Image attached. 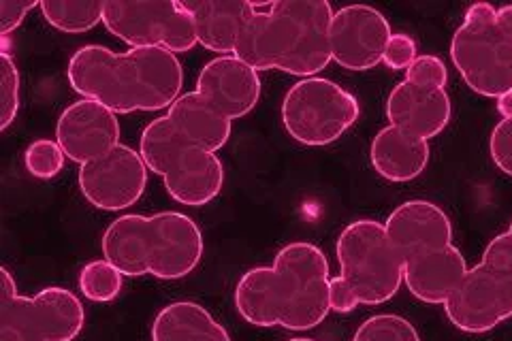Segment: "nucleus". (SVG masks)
Instances as JSON below:
<instances>
[{"mask_svg":"<svg viewBox=\"0 0 512 341\" xmlns=\"http://www.w3.org/2000/svg\"><path fill=\"white\" fill-rule=\"evenodd\" d=\"M197 28V39L205 50L218 56H233L256 7L246 0H199L186 3Z\"/></svg>","mask_w":512,"mask_h":341,"instance_id":"obj_19","label":"nucleus"},{"mask_svg":"<svg viewBox=\"0 0 512 341\" xmlns=\"http://www.w3.org/2000/svg\"><path fill=\"white\" fill-rule=\"evenodd\" d=\"M489 154L493 165L512 177V118H504L500 124H495L489 139Z\"/></svg>","mask_w":512,"mask_h":341,"instance_id":"obj_31","label":"nucleus"},{"mask_svg":"<svg viewBox=\"0 0 512 341\" xmlns=\"http://www.w3.org/2000/svg\"><path fill=\"white\" fill-rule=\"evenodd\" d=\"M274 269L280 288V327L316 329L331 312V275L323 250L308 241H293L276 254Z\"/></svg>","mask_w":512,"mask_h":341,"instance_id":"obj_8","label":"nucleus"},{"mask_svg":"<svg viewBox=\"0 0 512 341\" xmlns=\"http://www.w3.org/2000/svg\"><path fill=\"white\" fill-rule=\"evenodd\" d=\"M468 263L457 246L421 254L404 263V284L410 295L427 305H446L466 278Z\"/></svg>","mask_w":512,"mask_h":341,"instance_id":"obj_18","label":"nucleus"},{"mask_svg":"<svg viewBox=\"0 0 512 341\" xmlns=\"http://www.w3.org/2000/svg\"><path fill=\"white\" fill-rule=\"evenodd\" d=\"M288 341H316V339H310V337H295V339H288Z\"/></svg>","mask_w":512,"mask_h":341,"instance_id":"obj_38","label":"nucleus"},{"mask_svg":"<svg viewBox=\"0 0 512 341\" xmlns=\"http://www.w3.org/2000/svg\"><path fill=\"white\" fill-rule=\"evenodd\" d=\"M495 24L504 32L506 37L512 39V5H504L495 13Z\"/></svg>","mask_w":512,"mask_h":341,"instance_id":"obj_36","label":"nucleus"},{"mask_svg":"<svg viewBox=\"0 0 512 341\" xmlns=\"http://www.w3.org/2000/svg\"><path fill=\"white\" fill-rule=\"evenodd\" d=\"M20 69L11 54H0V131L7 128L18 118L20 111Z\"/></svg>","mask_w":512,"mask_h":341,"instance_id":"obj_29","label":"nucleus"},{"mask_svg":"<svg viewBox=\"0 0 512 341\" xmlns=\"http://www.w3.org/2000/svg\"><path fill=\"white\" fill-rule=\"evenodd\" d=\"M352 341H421V337L404 316L376 314L359 324Z\"/></svg>","mask_w":512,"mask_h":341,"instance_id":"obj_27","label":"nucleus"},{"mask_svg":"<svg viewBox=\"0 0 512 341\" xmlns=\"http://www.w3.org/2000/svg\"><path fill=\"white\" fill-rule=\"evenodd\" d=\"M451 116L453 105L446 90L421 88L404 79L389 94V124L423 141L438 137L451 122Z\"/></svg>","mask_w":512,"mask_h":341,"instance_id":"obj_17","label":"nucleus"},{"mask_svg":"<svg viewBox=\"0 0 512 341\" xmlns=\"http://www.w3.org/2000/svg\"><path fill=\"white\" fill-rule=\"evenodd\" d=\"M406 81L421 88H438L444 90L448 81L446 64L438 56H416L406 71Z\"/></svg>","mask_w":512,"mask_h":341,"instance_id":"obj_30","label":"nucleus"},{"mask_svg":"<svg viewBox=\"0 0 512 341\" xmlns=\"http://www.w3.org/2000/svg\"><path fill=\"white\" fill-rule=\"evenodd\" d=\"M340 278L361 305L391 301L404 284V258L393 248L382 222L363 218L350 222L335 243Z\"/></svg>","mask_w":512,"mask_h":341,"instance_id":"obj_5","label":"nucleus"},{"mask_svg":"<svg viewBox=\"0 0 512 341\" xmlns=\"http://www.w3.org/2000/svg\"><path fill=\"white\" fill-rule=\"evenodd\" d=\"M39 5L41 3H37V0H28V3H22V0H3L0 3V35H11L15 28L22 26L28 11Z\"/></svg>","mask_w":512,"mask_h":341,"instance_id":"obj_33","label":"nucleus"},{"mask_svg":"<svg viewBox=\"0 0 512 341\" xmlns=\"http://www.w3.org/2000/svg\"><path fill=\"white\" fill-rule=\"evenodd\" d=\"M444 310L455 329L470 335L489 333L512 318V222L489 241L483 261L468 269Z\"/></svg>","mask_w":512,"mask_h":341,"instance_id":"obj_4","label":"nucleus"},{"mask_svg":"<svg viewBox=\"0 0 512 341\" xmlns=\"http://www.w3.org/2000/svg\"><path fill=\"white\" fill-rule=\"evenodd\" d=\"M152 341H231L229 331L195 301H173L152 322Z\"/></svg>","mask_w":512,"mask_h":341,"instance_id":"obj_23","label":"nucleus"},{"mask_svg":"<svg viewBox=\"0 0 512 341\" xmlns=\"http://www.w3.org/2000/svg\"><path fill=\"white\" fill-rule=\"evenodd\" d=\"M197 92L229 120L246 118L261 99V77L237 56H216L201 69Z\"/></svg>","mask_w":512,"mask_h":341,"instance_id":"obj_16","label":"nucleus"},{"mask_svg":"<svg viewBox=\"0 0 512 341\" xmlns=\"http://www.w3.org/2000/svg\"><path fill=\"white\" fill-rule=\"evenodd\" d=\"M84 324V303L62 286L0 299V341H75Z\"/></svg>","mask_w":512,"mask_h":341,"instance_id":"obj_10","label":"nucleus"},{"mask_svg":"<svg viewBox=\"0 0 512 341\" xmlns=\"http://www.w3.org/2000/svg\"><path fill=\"white\" fill-rule=\"evenodd\" d=\"M384 229L404 263L421 254L453 246L451 218L442 207L425 199H410L397 205L384 222Z\"/></svg>","mask_w":512,"mask_h":341,"instance_id":"obj_15","label":"nucleus"},{"mask_svg":"<svg viewBox=\"0 0 512 341\" xmlns=\"http://www.w3.org/2000/svg\"><path fill=\"white\" fill-rule=\"evenodd\" d=\"M0 278H3V288H0V299H13L18 297V282L13 280V275L7 267L0 269Z\"/></svg>","mask_w":512,"mask_h":341,"instance_id":"obj_35","label":"nucleus"},{"mask_svg":"<svg viewBox=\"0 0 512 341\" xmlns=\"http://www.w3.org/2000/svg\"><path fill=\"white\" fill-rule=\"evenodd\" d=\"M148 173L141 154L120 143L109 154L79 167L77 182L94 209L124 211L143 197Z\"/></svg>","mask_w":512,"mask_h":341,"instance_id":"obj_11","label":"nucleus"},{"mask_svg":"<svg viewBox=\"0 0 512 341\" xmlns=\"http://www.w3.org/2000/svg\"><path fill=\"white\" fill-rule=\"evenodd\" d=\"M45 22L67 35H84L105 18V3H73V0H43L39 5Z\"/></svg>","mask_w":512,"mask_h":341,"instance_id":"obj_25","label":"nucleus"},{"mask_svg":"<svg viewBox=\"0 0 512 341\" xmlns=\"http://www.w3.org/2000/svg\"><path fill=\"white\" fill-rule=\"evenodd\" d=\"M361 116L359 101L325 77L299 79L282 101V124L291 139L323 148L346 135Z\"/></svg>","mask_w":512,"mask_h":341,"instance_id":"obj_7","label":"nucleus"},{"mask_svg":"<svg viewBox=\"0 0 512 341\" xmlns=\"http://www.w3.org/2000/svg\"><path fill=\"white\" fill-rule=\"evenodd\" d=\"M329 303H331V312L335 314H350L355 312L361 305L352 288L340 278H331V288H329Z\"/></svg>","mask_w":512,"mask_h":341,"instance_id":"obj_34","label":"nucleus"},{"mask_svg":"<svg viewBox=\"0 0 512 341\" xmlns=\"http://www.w3.org/2000/svg\"><path fill=\"white\" fill-rule=\"evenodd\" d=\"M103 24L131 50H165L171 54L190 52L199 43L197 28L186 3L178 0H137V3H105Z\"/></svg>","mask_w":512,"mask_h":341,"instance_id":"obj_9","label":"nucleus"},{"mask_svg":"<svg viewBox=\"0 0 512 341\" xmlns=\"http://www.w3.org/2000/svg\"><path fill=\"white\" fill-rule=\"evenodd\" d=\"M429 141L412 137L395 126H384L370 145V160L382 180L412 182L429 165Z\"/></svg>","mask_w":512,"mask_h":341,"instance_id":"obj_21","label":"nucleus"},{"mask_svg":"<svg viewBox=\"0 0 512 341\" xmlns=\"http://www.w3.org/2000/svg\"><path fill=\"white\" fill-rule=\"evenodd\" d=\"M495 9L476 3L455 30L451 58L466 86L487 99H500L512 90V39L495 24Z\"/></svg>","mask_w":512,"mask_h":341,"instance_id":"obj_6","label":"nucleus"},{"mask_svg":"<svg viewBox=\"0 0 512 341\" xmlns=\"http://www.w3.org/2000/svg\"><path fill=\"white\" fill-rule=\"evenodd\" d=\"M64 160H67V156H64L58 141L52 139L32 141L24 152L26 171L37 180H54L64 169Z\"/></svg>","mask_w":512,"mask_h":341,"instance_id":"obj_28","label":"nucleus"},{"mask_svg":"<svg viewBox=\"0 0 512 341\" xmlns=\"http://www.w3.org/2000/svg\"><path fill=\"white\" fill-rule=\"evenodd\" d=\"M167 118L175 131L188 143L207 152H218L231 139L233 120L205 99L203 94L186 92L167 109Z\"/></svg>","mask_w":512,"mask_h":341,"instance_id":"obj_20","label":"nucleus"},{"mask_svg":"<svg viewBox=\"0 0 512 341\" xmlns=\"http://www.w3.org/2000/svg\"><path fill=\"white\" fill-rule=\"evenodd\" d=\"M414 60H416L414 39L410 35H404V32H397V35L389 39L382 62L393 71H408V67Z\"/></svg>","mask_w":512,"mask_h":341,"instance_id":"obj_32","label":"nucleus"},{"mask_svg":"<svg viewBox=\"0 0 512 341\" xmlns=\"http://www.w3.org/2000/svg\"><path fill=\"white\" fill-rule=\"evenodd\" d=\"M150 275L156 280H182L203 258V235L197 222L182 211H158L148 216Z\"/></svg>","mask_w":512,"mask_h":341,"instance_id":"obj_13","label":"nucleus"},{"mask_svg":"<svg viewBox=\"0 0 512 341\" xmlns=\"http://www.w3.org/2000/svg\"><path fill=\"white\" fill-rule=\"evenodd\" d=\"M235 310L252 327H280V288L274 265L252 267L239 278Z\"/></svg>","mask_w":512,"mask_h":341,"instance_id":"obj_24","label":"nucleus"},{"mask_svg":"<svg viewBox=\"0 0 512 341\" xmlns=\"http://www.w3.org/2000/svg\"><path fill=\"white\" fill-rule=\"evenodd\" d=\"M67 79L82 99L122 116L169 109L182 96L184 69L178 56L165 50L141 47L118 54L103 45H84L71 56Z\"/></svg>","mask_w":512,"mask_h":341,"instance_id":"obj_1","label":"nucleus"},{"mask_svg":"<svg viewBox=\"0 0 512 341\" xmlns=\"http://www.w3.org/2000/svg\"><path fill=\"white\" fill-rule=\"evenodd\" d=\"M120 135L118 113L90 99H79L69 105L56 124L58 145L64 156L79 167L118 148Z\"/></svg>","mask_w":512,"mask_h":341,"instance_id":"obj_14","label":"nucleus"},{"mask_svg":"<svg viewBox=\"0 0 512 341\" xmlns=\"http://www.w3.org/2000/svg\"><path fill=\"white\" fill-rule=\"evenodd\" d=\"M139 154L148 171L163 177L167 194L175 203L203 207L222 192L224 165L218 154L182 139L167 116L143 128Z\"/></svg>","mask_w":512,"mask_h":341,"instance_id":"obj_3","label":"nucleus"},{"mask_svg":"<svg viewBox=\"0 0 512 341\" xmlns=\"http://www.w3.org/2000/svg\"><path fill=\"white\" fill-rule=\"evenodd\" d=\"M124 284V275L105 258L88 263L79 273V290L88 301L109 303L114 301Z\"/></svg>","mask_w":512,"mask_h":341,"instance_id":"obj_26","label":"nucleus"},{"mask_svg":"<svg viewBox=\"0 0 512 341\" xmlns=\"http://www.w3.org/2000/svg\"><path fill=\"white\" fill-rule=\"evenodd\" d=\"M498 111L502 118H512V90L502 94L498 99Z\"/></svg>","mask_w":512,"mask_h":341,"instance_id":"obj_37","label":"nucleus"},{"mask_svg":"<svg viewBox=\"0 0 512 341\" xmlns=\"http://www.w3.org/2000/svg\"><path fill=\"white\" fill-rule=\"evenodd\" d=\"M103 258L128 278L150 275L148 216L124 214L111 222L101 239Z\"/></svg>","mask_w":512,"mask_h":341,"instance_id":"obj_22","label":"nucleus"},{"mask_svg":"<svg viewBox=\"0 0 512 341\" xmlns=\"http://www.w3.org/2000/svg\"><path fill=\"white\" fill-rule=\"evenodd\" d=\"M391 37V26L378 9L350 5L333 13L331 56L346 71H370L382 62Z\"/></svg>","mask_w":512,"mask_h":341,"instance_id":"obj_12","label":"nucleus"},{"mask_svg":"<svg viewBox=\"0 0 512 341\" xmlns=\"http://www.w3.org/2000/svg\"><path fill=\"white\" fill-rule=\"evenodd\" d=\"M331 20L333 9L325 0H280L261 5L233 56L254 71L276 69L301 79L316 77L333 60Z\"/></svg>","mask_w":512,"mask_h":341,"instance_id":"obj_2","label":"nucleus"}]
</instances>
